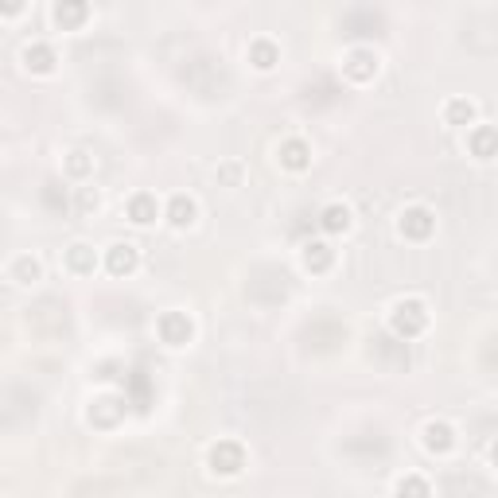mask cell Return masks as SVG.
Instances as JSON below:
<instances>
[{
  "label": "cell",
  "mask_w": 498,
  "mask_h": 498,
  "mask_svg": "<svg viewBox=\"0 0 498 498\" xmlns=\"http://www.w3.org/2000/svg\"><path fill=\"white\" fill-rule=\"evenodd\" d=\"M428 323H433V312H428V304L421 296H405L390 308V331L398 339H421L428 331Z\"/></svg>",
  "instance_id": "6da1fadb"
},
{
  "label": "cell",
  "mask_w": 498,
  "mask_h": 498,
  "mask_svg": "<svg viewBox=\"0 0 498 498\" xmlns=\"http://www.w3.org/2000/svg\"><path fill=\"white\" fill-rule=\"evenodd\" d=\"M249 468V451L242 440H214L207 448V471L219 479H237Z\"/></svg>",
  "instance_id": "7a4b0ae2"
},
{
  "label": "cell",
  "mask_w": 498,
  "mask_h": 498,
  "mask_svg": "<svg viewBox=\"0 0 498 498\" xmlns=\"http://www.w3.org/2000/svg\"><path fill=\"white\" fill-rule=\"evenodd\" d=\"M156 339H160L167 350H184V347H191V339H195V320L179 308L156 315Z\"/></svg>",
  "instance_id": "3957f363"
},
{
  "label": "cell",
  "mask_w": 498,
  "mask_h": 498,
  "mask_svg": "<svg viewBox=\"0 0 498 498\" xmlns=\"http://www.w3.org/2000/svg\"><path fill=\"white\" fill-rule=\"evenodd\" d=\"M398 234L405 242H428L436 234V210L425 207V202H413L398 214Z\"/></svg>",
  "instance_id": "277c9868"
},
{
  "label": "cell",
  "mask_w": 498,
  "mask_h": 498,
  "mask_svg": "<svg viewBox=\"0 0 498 498\" xmlns=\"http://www.w3.org/2000/svg\"><path fill=\"white\" fill-rule=\"evenodd\" d=\"M382 71V59H378V51L374 47H350L343 55V78L347 82H355V86H366L374 82Z\"/></svg>",
  "instance_id": "5b68a950"
},
{
  "label": "cell",
  "mask_w": 498,
  "mask_h": 498,
  "mask_svg": "<svg viewBox=\"0 0 498 498\" xmlns=\"http://www.w3.org/2000/svg\"><path fill=\"white\" fill-rule=\"evenodd\" d=\"M101 265H106L109 277L124 280V277H133L141 269V249L133 245V242H113V245H106V257H101Z\"/></svg>",
  "instance_id": "8992f818"
},
{
  "label": "cell",
  "mask_w": 498,
  "mask_h": 498,
  "mask_svg": "<svg viewBox=\"0 0 498 498\" xmlns=\"http://www.w3.org/2000/svg\"><path fill=\"white\" fill-rule=\"evenodd\" d=\"M421 444H425L428 456H436V459L451 456V451H456V444H459L456 425H448V421H428V425L421 428Z\"/></svg>",
  "instance_id": "52a82bcc"
},
{
  "label": "cell",
  "mask_w": 498,
  "mask_h": 498,
  "mask_svg": "<svg viewBox=\"0 0 498 498\" xmlns=\"http://www.w3.org/2000/svg\"><path fill=\"white\" fill-rule=\"evenodd\" d=\"M20 63H24L28 74L47 78V74H55V66H59V51H55L51 43H43V39H31L28 47L20 51Z\"/></svg>",
  "instance_id": "ba28073f"
},
{
  "label": "cell",
  "mask_w": 498,
  "mask_h": 498,
  "mask_svg": "<svg viewBox=\"0 0 498 498\" xmlns=\"http://www.w3.org/2000/svg\"><path fill=\"white\" fill-rule=\"evenodd\" d=\"M124 219L133 226H156L164 219V207L152 191H137V195H129V202H124Z\"/></svg>",
  "instance_id": "9c48e42d"
},
{
  "label": "cell",
  "mask_w": 498,
  "mask_h": 498,
  "mask_svg": "<svg viewBox=\"0 0 498 498\" xmlns=\"http://www.w3.org/2000/svg\"><path fill=\"white\" fill-rule=\"evenodd\" d=\"M277 160H280V167H285V172H292V176L308 172V167H312V144L304 141V137H285V141L277 144Z\"/></svg>",
  "instance_id": "30bf717a"
},
{
  "label": "cell",
  "mask_w": 498,
  "mask_h": 498,
  "mask_svg": "<svg viewBox=\"0 0 498 498\" xmlns=\"http://www.w3.org/2000/svg\"><path fill=\"white\" fill-rule=\"evenodd\" d=\"M164 219H167V226H172V230H191V226H195V219H199L195 195H187V191H176V195L164 202Z\"/></svg>",
  "instance_id": "8fae6325"
},
{
  "label": "cell",
  "mask_w": 498,
  "mask_h": 498,
  "mask_svg": "<svg viewBox=\"0 0 498 498\" xmlns=\"http://www.w3.org/2000/svg\"><path fill=\"white\" fill-rule=\"evenodd\" d=\"M468 152L479 164L498 160V124H471L468 129Z\"/></svg>",
  "instance_id": "7c38bea8"
},
{
  "label": "cell",
  "mask_w": 498,
  "mask_h": 498,
  "mask_svg": "<svg viewBox=\"0 0 498 498\" xmlns=\"http://www.w3.org/2000/svg\"><path fill=\"white\" fill-rule=\"evenodd\" d=\"M63 265H66V273H71V277H94L101 257H98V249L90 242H74V245H66Z\"/></svg>",
  "instance_id": "4fadbf2b"
},
{
  "label": "cell",
  "mask_w": 498,
  "mask_h": 498,
  "mask_svg": "<svg viewBox=\"0 0 498 498\" xmlns=\"http://www.w3.org/2000/svg\"><path fill=\"white\" fill-rule=\"evenodd\" d=\"M300 265L308 269L312 277H323V273H331L335 269V249H331V242H304L300 245Z\"/></svg>",
  "instance_id": "5bb4252c"
},
{
  "label": "cell",
  "mask_w": 498,
  "mask_h": 498,
  "mask_svg": "<svg viewBox=\"0 0 498 498\" xmlns=\"http://www.w3.org/2000/svg\"><path fill=\"white\" fill-rule=\"evenodd\" d=\"M315 222H320V230H323V234L343 237V234H350V226H355V214H350L347 202H327Z\"/></svg>",
  "instance_id": "9a60e30c"
},
{
  "label": "cell",
  "mask_w": 498,
  "mask_h": 498,
  "mask_svg": "<svg viewBox=\"0 0 498 498\" xmlns=\"http://www.w3.org/2000/svg\"><path fill=\"white\" fill-rule=\"evenodd\" d=\"M245 59H249V66H253V71L269 74V71H277V63H280V47L269 36H257V39H249Z\"/></svg>",
  "instance_id": "2e32d148"
},
{
  "label": "cell",
  "mask_w": 498,
  "mask_h": 498,
  "mask_svg": "<svg viewBox=\"0 0 498 498\" xmlns=\"http://www.w3.org/2000/svg\"><path fill=\"white\" fill-rule=\"evenodd\" d=\"M51 20L63 31H78L90 20V4H82V0H59V4L51 8Z\"/></svg>",
  "instance_id": "e0dca14e"
},
{
  "label": "cell",
  "mask_w": 498,
  "mask_h": 498,
  "mask_svg": "<svg viewBox=\"0 0 498 498\" xmlns=\"http://www.w3.org/2000/svg\"><path fill=\"white\" fill-rule=\"evenodd\" d=\"M8 280L13 285H39L43 280V265H39V257H31V253H16L13 262H8Z\"/></svg>",
  "instance_id": "ac0fdd59"
},
{
  "label": "cell",
  "mask_w": 498,
  "mask_h": 498,
  "mask_svg": "<svg viewBox=\"0 0 498 498\" xmlns=\"http://www.w3.org/2000/svg\"><path fill=\"white\" fill-rule=\"evenodd\" d=\"M90 425H98V428H113L124 416V398H98V401H90Z\"/></svg>",
  "instance_id": "d6986e66"
},
{
  "label": "cell",
  "mask_w": 498,
  "mask_h": 498,
  "mask_svg": "<svg viewBox=\"0 0 498 498\" xmlns=\"http://www.w3.org/2000/svg\"><path fill=\"white\" fill-rule=\"evenodd\" d=\"M475 117H479V109H475L471 98H448L444 101V124L448 129H468V124H475Z\"/></svg>",
  "instance_id": "ffe728a7"
},
{
  "label": "cell",
  "mask_w": 498,
  "mask_h": 498,
  "mask_svg": "<svg viewBox=\"0 0 498 498\" xmlns=\"http://www.w3.org/2000/svg\"><path fill=\"white\" fill-rule=\"evenodd\" d=\"M63 176L74 179V184H86V179L94 176V156L82 152V149L66 152V156H63Z\"/></svg>",
  "instance_id": "44dd1931"
},
{
  "label": "cell",
  "mask_w": 498,
  "mask_h": 498,
  "mask_svg": "<svg viewBox=\"0 0 498 498\" xmlns=\"http://www.w3.org/2000/svg\"><path fill=\"white\" fill-rule=\"evenodd\" d=\"M393 498H433V483L425 479V475H401L398 483H393Z\"/></svg>",
  "instance_id": "7402d4cb"
},
{
  "label": "cell",
  "mask_w": 498,
  "mask_h": 498,
  "mask_svg": "<svg viewBox=\"0 0 498 498\" xmlns=\"http://www.w3.org/2000/svg\"><path fill=\"white\" fill-rule=\"evenodd\" d=\"M219 176H222L230 187H237V184H242V164H222V167H219Z\"/></svg>",
  "instance_id": "603a6c76"
},
{
  "label": "cell",
  "mask_w": 498,
  "mask_h": 498,
  "mask_svg": "<svg viewBox=\"0 0 498 498\" xmlns=\"http://www.w3.org/2000/svg\"><path fill=\"white\" fill-rule=\"evenodd\" d=\"M78 202H82V210H98V191L82 187V199H78Z\"/></svg>",
  "instance_id": "cb8c5ba5"
},
{
  "label": "cell",
  "mask_w": 498,
  "mask_h": 498,
  "mask_svg": "<svg viewBox=\"0 0 498 498\" xmlns=\"http://www.w3.org/2000/svg\"><path fill=\"white\" fill-rule=\"evenodd\" d=\"M491 468L498 471V440H494V444H491Z\"/></svg>",
  "instance_id": "d4e9b609"
}]
</instances>
